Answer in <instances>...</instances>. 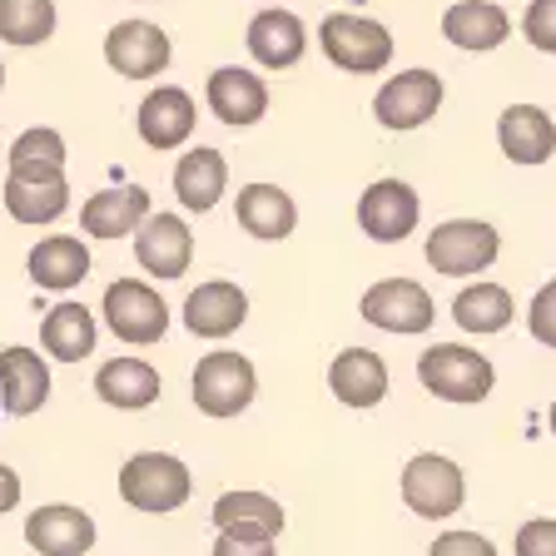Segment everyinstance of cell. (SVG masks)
<instances>
[{
  "label": "cell",
  "instance_id": "6da1fadb",
  "mask_svg": "<svg viewBox=\"0 0 556 556\" xmlns=\"http://www.w3.org/2000/svg\"><path fill=\"white\" fill-rule=\"evenodd\" d=\"M5 208L15 224H55L70 208L65 185V139L55 129H25L11 144Z\"/></svg>",
  "mask_w": 556,
  "mask_h": 556
},
{
  "label": "cell",
  "instance_id": "7a4b0ae2",
  "mask_svg": "<svg viewBox=\"0 0 556 556\" xmlns=\"http://www.w3.org/2000/svg\"><path fill=\"white\" fill-rule=\"evenodd\" d=\"M417 378H422V388H428L432 397H442V403H482V397L492 393L497 372H492V363H486L477 348L438 343L417 358Z\"/></svg>",
  "mask_w": 556,
  "mask_h": 556
},
{
  "label": "cell",
  "instance_id": "3957f363",
  "mask_svg": "<svg viewBox=\"0 0 556 556\" xmlns=\"http://www.w3.org/2000/svg\"><path fill=\"white\" fill-rule=\"evenodd\" d=\"M189 467L169 452H135L119 467V497L139 511H179L189 502Z\"/></svg>",
  "mask_w": 556,
  "mask_h": 556
},
{
  "label": "cell",
  "instance_id": "277c9868",
  "mask_svg": "<svg viewBox=\"0 0 556 556\" xmlns=\"http://www.w3.org/2000/svg\"><path fill=\"white\" fill-rule=\"evenodd\" d=\"M318 46L348 75H372V70H388V60H393V35L378 21H368V15H348V11L328 15L318 25Z\"/></svg>",
  "mask_w": 556,
  "mask_h": 556
},
{
  "label": "cell",
  "instance_id": "5b68a950",
  "mask_svg": "<svg viewBox=\"0 0 556 556\" xmlns=\"http://www.w3.org/2000/svg\"><path fill=\"white\" fill-rule=\"evenodd\" d=\"M258 393V378H254V363L243 353H204L194 368V407L204 417H239L243 407L254 403Z\"/></svg>",
  "mask_w": 556,
  "mask_h": 556
},
{
  "label": "cell",
  "instance_id": "8992f818",
  "mask_svg": "<svg viewBox=\"0 0 556 556\" xmlns=\"http://www.w3.org/2000/svg\"><path fill=\"white\" fill-rule=\"evenodd\" d=\"M403 502L428 521L463 511V502H467L463 467L452 463V457H442V452H417L413 463L403 467Z\"/></svg>",
  "mask_w": 556,
  "mask_h": 556
},
{
  "label": "cell",
  "instance_id": "52a82bcc",
  "mask_svg": "<svg viewBox=\"0 0 556 556\" xmlns=\"http://www.w3.org/2000/svg\"><path fill=\"white\" fill-rule=\"evenodd\" d=\"M104 324L115 328L119 343H160L164 328H169V308L164 299L150 289V283H139V278H119L104 289Z\"/></svg>",
  "mask_w": 556,
  "mask_h": 556
},
{
  "label": "cell",
  "instance_id": "ba28073f",
  "mask_svg": "<svg viewBox=\"0 0 556 556\" xmlns=\"http://www.w3.org/2000/svg\"><path fill=\"white\" fill-rule=\"evenodd\" d=\"M497 249H502L497 229L482 219H447L428 233V264L438 268V274H452V278L492 268Z\"/></svg>",
  "mask_w": 556,
  "mask_h": 556
},
{
  "label": "cell",
  "instance_id": "9c48e42d",
  "mask_svg": "<svg viewBox=\"0 0 556 556\" xmlns=\"http://www.w3.org/2000/svg\"><path fill=\"white\" fill-rule=\"evenodd\" d=\"M363 318L382 333H428L438 308H432V293L413 278H382L363 293Z\"/></svg>",
  "mask_w": 556,
  "mask_h": 556
},
{
  "label": "cell",
  "instance_id": "30bf717a",
  "mask_svg": "<svg viewBox=\"0 0 556 556\" xmlns=\"http://www.w3.org/2000/svg\"><path fill=\"white\" fill-rule=\"evenodd\" d=\"M438 104H442L438 70H403L378 90L372 110H378V125L388 129H417L438 115Z\"/></svg>",
  "mask_w": 556,
  "mask_h": 556
},
{
  "label": "cell",
  "instance_id": "8fae6325",
  "mask_svg": "<svg viewBox=\"0 0 556 556\" xmlns=\"http://www.w3.org/2000/svg\"><path fill=\"white\" fill-rule=\"evenodd\" d=\"M104 60L125 80H150V75H160L169 65V35L150 21H119L104 35Z\"/></svg>",
  "mask_w": 556,
  "mask_h": 556
},
{
  "label": "cell",
  "instance_id": "7c38bea8",
  "mask_svg": "<svg viewBox=\"0 0 556 556\" xmlns=\"http://www.w3.org/2000/svg\"><path fill=\"white\" fill-rule=\"evenodd\" d=\"M25 542L40 556H85L94 552V521L80 507L50 502V507H35L25 517Z\"/></svg>",
  "mask_w": 556,
  "mask_h": 556
},
{
  "label": "cell",
  "instance_id": "4fadbf2b",
  "mask_svg": "<svg viewBox=\"0 0 556 556\" xmlns=\"http://www.w3.org/2000/svg\"><path fill=\"white\" fill-rule=\"evenodd\" d=\"M135 258L154 278H179L194 258V233L179 214H150L135 233Z\"/></svg>",
  "mask_w": 556,
  "mask_h": 556
},
{
  "label": "cell",
  "instance_id": "5bb4252c",
  "mask_svg": "<svg viewBox=\"0 0 556 556\" xmlns=\"http://www.w3.org/2000/svg\"><path fill=\"white\" fill-rule=\"evenodd\" d=\"M417 194L403 185V179H378L368 194L358 199V224L368 239L378 243H403L407 233L417 229Z\"/></svg>",
  "mask_w": 556,
  "mask_h": 556
},
{
  "label": "cell",
  "instance_id": "9a60e30c",
  "mask_svg": "<svg viewBox=\"0 0 556 556\" xmlns=\"http://www.w3.org/2000/svg\"><path fill=\"white\" fill-rule=\"evenodd\" d=\"M194 119H199L194 100L179 85H160V90H150L144 104H139V139L150 150H179L194 135Z\"/></svg>",
  "mask_w": 556,
  "mask_h": 556
},
{
  "label": "cell",
  "instance_id": "2e32d148",
  "mask_svg": "<svg viewBox=\"0 0 556 556\" xmlns=\"http://www.w3.org/2000/svg\"><path fill=\"white\" fill-rule=\"evenodd\" d=\"M249 318V299L229 278H208L185 299V328L194 338H229Z\"/></svg>",
  "mask_w": 556,
  "mask_h": 556
},
{
  "label": "cell",
  "instance_id": "e0dca14e",
  "mask_svg": "<svg viewBox=\"0 0 556 556\" xmlns=\"http://www.w3.org/2000/svg\"><path fill=\"white\" fill-rule=\"evenodd\" d=\"M214 527L233 542H278L283 532V507L268 492H224L214 502Z\"/></svg>",
  "mask_w": 556,
  "mask_h": 556
},
{
  "label": "cell",
  "instance_id": "ac0fdd59",
  "mask_svg": "<svg viewBox=\"0 0 556 556\" xmlns=\"http://www.w3.org/2000/svg\"><path fill=\"white\" fill-rule=\"evenodd\" d=\"M50 397V368L35 348H0V407L11 417H30Z\"/></svg>",
  "mask_w": 556,
  "mask_h": 556
},
{
  "label": "cell",
  "instance_id": "d6986e66",
  "mask_svg": "<svg viewBox=\"0 0 556 556\" xmlns=\"http://www.w3.org/2000/svg\"><path fill=\"white\" fill-rule=\"evenodd\" d=\"M144 219H150V189H139V185L100 189L80 208V229L90 239H125V233H139Z\"/></svg>",
  "mask_w": 556,
  "mask_h": 556
},
{
  "label": "cell",
  "instance_id": "ffe728a7",
  "mask_svg": "<svg viewBox=\"0 0 556 556\" xmlns=\"http://www.w3.org/2000/svg\"><path fill=\"white\" fill-rule=\"evenodd\" d=\"M208 94V110L224 119V125H258L268 110V90L258 80L254 70H239V65H224L208 75L204 85Z\"/></svg>",
  "mask_w": 556,
  "mask_h": 556
},
{
  "label": "cell",
  "instance_id": "44dd1931",
  "mask_svg": "<svg viewBox=\"0 0 556 556\" xmlns=\"http://www.w3.org/2000/svg\"><path fill=\"white\" fill-rule=\"evenodd\" d=\"M328 388L348 407H378L388 397V363L372 348H343L328 368Z\"/></svg>",
  "mask_w": 556,
  "mask_h": 556
},
{
  "label": "cell",
  "instance_id": "7402d4cb",
  "mask_svg": "<svg viewBox=\"0 0 556 556\" xmlns=\"http://www.w3.org/2000/svg\"><path fill=\"white\" fill-rule=\"evenodd\" d=\"M497 139L511 164H546L556 150V125L536 104H511L497 119Z\"/></svg>",
  "mask_w": 556,
  "mask_h": 556
},
{
  "label": "cell",
  "instance_id": "603a6c76",
  "mask_svg": "<svg viewBox=\"0 0 556 556\" xmlns=\"http://www.w3.org/2000/svg\"><path fill=\"white\" fill-rule=\"evenodd\" d=\"M308 50V30L293 11H264L249 21V55L264 70H289Z\"/></svg>",
  "mask_w": 556,
  "mask_h": 556
},
{
  "label": "cell",
  "instance_id": "cb8c5ba5",
  "mask_svg": "<svg viewBox=\"0 0 556 556\" xmlns=\"http://www.w3.org/2000/svg\"><path fill=\"white\" fill-rule=\"evenodd\" d=\"M442 35H447L457 50H497L511 35V15L492 0H457L442 15Z\"/></svg>",
  "mask_w": 556,
  "mask_h": 556
},
{
  "label": "cell",
  "instance_id": "d4e9b609",
  "mask_svg": "<svg viewBox=\"0 0 556 556\" xmlns=\"http://www.w3.org/2000/svg\"><path fill=\"white\" fill-rule=\"evenodd\" d=\"M160 388H164L160 372L144 358H110L94 372V393L110 407H119V413H139V407L160 403Z\"/></svg>",
  "mask_w": 556,
  "mask_h": 556
},
{
  "label": "cell",
  "instance_id": "484cf974",
  "mask_svg": "<svg viewBox=\"0 0 556 556\" xmlns=\"http://www.w3.org/2000/svg\"><path fill=\"white\" fill-rule=\"evenodd\" d=\"M224 185H229V169H224V154L219 150H189L185 160L174 164V194L189 214H208V208L219 204Z\"/></svg>",
  "mask_w": 556,
  "mask_h": 556
},
{
  "label": "cell",
  "instance_id": "4316f807",
  "mask_svg": "<svg viewBox=\"0 0 556 556\" xmlns=\"http://www.w3.org/2000/svg\"><path fill=\"white\" fill-rule=\"evenodd\" d=\"M90 274V249L80 239H70V233H55V239H40L30 249V278L40 289L50 293H65L75 283H85Z\"/></svg>",
  "mask_w": 556,
  "mask_h": 556
},
{
  "label": "cell",
  "instance_id": "83f0119b",
  "mask_svg": "<svg viewBox=\"0 0 556 556\" xmlns=\"http://www.w3.org/2000/svg\"><path fill=\"white\" fill-rule=\"evenodd\" d=\"M239 224L254 239H289L293 233V224H299V208H293V199L283 194V189H274V185H249V189H239Z\"/></svg>",
  "mask_w": 556,
  "mask_h": 556
},
{
  "label": "cell",
  "instance_id": "f1b7e54d",
  "mask_svg": "<svg viewBox=\"0 0 556 556\" xmlns=\"http://www.w3.org/2000/svg\"><path fill=\"white\" fill-rule=\"evenodd\" d=\"M40 343H46L50 358L60 363H80L94 353V318L80 303H55L40 324Z\"/></svg>",
  "mask_w": 556,
  "mask_h": 556
},
{
  "label": "cell",
  "instance_id": "f546056e",
  "mask_svg": "<svg viewBox=\"0 0 556 556\" xmlns=\"http://www.w3.org/2000/svg\"><path fill=\"white\" fill-rule=\"evenodd\" d=\"M511 313H517V303H511V293L502 283H472L452 303V318L467 333H502L511 324Z\"/></svg>",
  "mask_w": 556,
  "mask_h": 556
},
{
  "label": "cell",
  "instance_id": "4dcf8cb0",
  "mask_svg": "<svg viewBox=\"0 0 556 556\" xmlns=\"http://www.w3.org/2000/svg\"><path fill=\"white\" fill-rule=\"evenodd\" d=\"M55 35L50 0H0V40L5 46H40Z\"/></svg>",
  "mask_w": 556,
  "mask_h": 556
},
{
  "label": "cell",
  "instance_id": "1f68e13d",
  "mask_svg": "<svg viewBox=\"0 0 556 556\" xmlns=\"http://www.w3.org/2000/svg\"><path fill=\"white\" fill-rule=\"evenodd\" d=\"M521 35H527L536 50L556 55V0H532L527 15H521Z\"/></svg>",
  "mask_w": 556,
  "mask_h": 556
},
{
  "label": "cell",
  "instance_id": "d6a6232c",
  "mask_svg": "<svg viewBox=\"0 0 556 556\" xmlns=\"http://www.w3.org/2000/svg\"><path fill=\"white\" fill-rule=\"evenodd\" d=\"M527 328H532L536 343L556 348V278L542 283V293L532 299V308H527Z\"/></svg>",
  "mask_w": 556,
  "mask_h": 556
},
{
  "label": "cell",
  "instance_id": "836d02e7",
  "mask_svg": "<svg viewBox=\"0 0 556 556\" xmlns=\"http://www.w3.org/2000/svg\"><path fill=\"white\" fill-rule=\"evenodd\" d=\"M517 556H556V521L552 517H532L517 527Z\"/></svg>",
  "mask_w": 556,
  "mask_h": 556
},
{
  "label": "cell",
  "instance_id": "e575fe53",
  "mask_svg": "<svg viewBox=\"0 0 556 556\" xmlns=\"http://www.w3.org/2000/svg\"><path fill=\"white\" fill-rule=\"evenodd\" d=\"M428 556H497V546L482 532H442Z\"/></svg>",
  "mask_w": 556,
  "mask_h": 556
},
{
  "label": "cell",
  "instance_id": "d590c367",
  "mask_svg": "<svg viewBox=\"0 0 556 556\" xmlns=\"http://www.w3.org/2000/svg\"><path fill=\"white\" fill-rule=\"evenodd\" d=\"M214 556H278L274 542H233V536H219L214 542Z\"/></svg>",
  "mask_w": 556,
  "mask_h": 556
},
{
  "label": "cell",
  "instance_id": "8d00e7d4",
  "mask_svg": "<svg viewBox=\"0 0 556 556\" xmlns=\"http://www.w3.org/2000/svg\"><path fill=\"white\" fill-rule=\"evenodd\" d=\"M11 507H21V477H15V467L0 463V517Z\"/></svg>",
  "mask_w": 556,
  "mask_h": 556
},
{
  "label": "cell",
  "instance_id": "74e56055",
  "mask_svg": "<svg viewBox=\"0 0 556 556\" xmlns=\"http://www.w3.org/2000/svg\"><path fill=\"white\" fill-rule=\"evenodd\" d=\"M552 438H556V403H552Z\"/></svg>",
  "mask_w": 556,
  "mask_h": 556
},
{
  "label": "cell",
  "instance_id": "f35d334b",
  "mask_svg": "<svg viewBox=\"0 0 556 556\" xmlns=\"http://www.w3.org/2000/svg\"><path fill=\"white\" fill-rule=\"evenodd\" d=\"M0 90H5V65H0Z\"/></svg>",
  "mask_w": 556,
  "mask_h": 556
}]
</instances>
